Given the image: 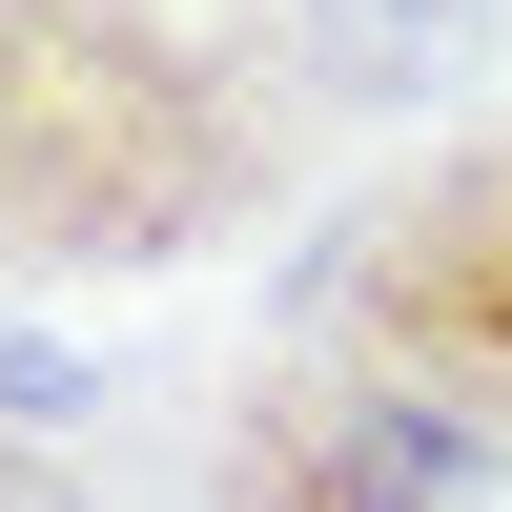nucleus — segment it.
Masks as SVG:
<instances>
[{
	"label": "nucleus",
	"mask_w": 512,
	"mask_h": 512,
	"mask_svg": "<svg viewBox=\"0 0 512 512\" xmlns=\"http://www.w3.org/2000/svg\"><path fill=\"white\" fill-rule=\"evenodd\" d=\"M205 512H512V451L451 431V410L390 390V369L267 328V369H246L226 431H205Z\"/></svg>",
	"instance_id": "3"
},
{
	"label": "nucleus",
	"mask_w": 512,
	"mask_h": 512,
	"mask_svg": "<svg viewBox=\"0 0 512 512\" xmlns=\"http://www.w3.org/2000/svg\"><path fill=\"white\" fill-rule=\"evenodd\" d=\"M287 328H308V349H349V369H390V390H431L451 431L512 451V123L390 164V185L308 246Z\"/></svg>",
	"instance_id": "2"
},
{
	"label": "nucleus",
	"mask_w": 512,
	"mask_h": 512,
	"mask_svg": "<svg viewBox=\"0 0 512 512\" xmlns=\"http://www.w3.org/2000/svg\"><path fill=\"white\" fill-rule=\"evenodd\" d=\"M82 410V349H21V328H0V431H62Z\"/></svg>",
	"instance_id": "4"
},
{
	"label": "nucleus",
	"mask_w": 512,
	"mask_h": 512,
	"mask_svg": "<svg viewBox=\"0 0 512 512\" xmlns=\"http://www.w3.org/2000/svg\"><path fill=\"white\" fill-rule=\"evenodd\" d=\"M0 512H103V492H82V472H62L41 431H0Z\"/></svg>",
	"instance_id": "5"
},
{
	"label": "nucleus",
	"mask_w": 512,
	"mask_h": 512,
	"mask_svg": "<svg viewBox=\"0 0 512 512\" xmlns=\"http://www.w3.org/2000/svg\"><path fill=\"white\" fill-rule=\"evenodd\" d=\"M308 164L226 0H0V287H144L246 246Z\"/></svg>",
	"instance_id": "1"
},
{
	"label": "nucleus",
	"mask_w": 512,
	"mask_h": 512,
	"mask_svg": "<svg viewBox=\"0 0 512 512\" xmlns=\"http://www.w3.org/2000/svg\"><path fill=\"white\" fill-rule=\"evenodd\" d=\"M226 21H246V0H226Z\"/></svg>",
	"instance_id": "6"
}]
</instances>
